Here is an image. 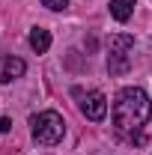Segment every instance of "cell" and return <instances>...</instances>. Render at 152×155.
Listing matches in <instances>:
<instances>
[{"label":"cell","instance_id":"7","mask_svg":"<svg viewBox=\"0 0 152 155\" xmlns=\"http://www.w3.org/2000/svg\"><path fill=\"white\" fill-rule=\"evenodd\" d=\"M134 3L137 0H111V15L119 24H125V21L131 18V12H134Z\"/></svg>","mask_w":152,"mask_h":155},{"label":"cell","instance_id":"8","mask_svg":"<svg viewBox=\"0 0 152 155\" xmlns=\"http://www.w3.org/2000/svg\"><path fill=\"white\" fill-rule=\"evenodd\" d=\"M42 6H48V9H54V12H63V9L69 6V0H42Z\"/></svg>","mask_w":152,"mask_h":155},{"label":"cell","instance_id":"6","mask_svg":"<svg viewBox=\"0 0 152 155\" xmlns=\"http://www.w3.org/2000/svg\"><path fill=\"white\" fill-rule=\"evenodd\" d=\"M30 48H33L36 54H45V51L51 48V33H48L45 27H33V30H30Z\"/></svg>","mask_w":152,"mask_h":155},{"label":"cell","instance_id":"3","mask_svg":"<svg viewBox=\"0 0 152 155\" xmlns=\"http://www.w3.org/2000/svg\"><path fill=\"white\" fill-rule=\"evenodd\" d=\"M131 48H134V36H128V33H116V36L107 39V72L111 75H125L128 72Z\"/></svg>","mask_w":152,"mask_h":155},{"label":"cell","instance_id":"9","mask_svg":"<svg viewBox=\"0 0 152 155\" xmlns=\"http://www.w3.org/2000/svg\"><path fill=\"white\" fill-rule=\"evenodd\" d=\"M0 131H3V134L12 131V119H9V116H0Z\"/></svg>","mask_w":152,"mask_h":155},{"label":"cell","instance_id":"4","mask_svg":"<svg viewBox=\"0 0 152 155\" xmlns=\"http://www.w3.org/2000/svg\"><path fill=\"white\" fill-rule=\"evenodd\" d=\"M81 114L87 119H93V122H101L107 116V98H104V93L93 90V93L81 96Z\"/></svg>","mask_w":152,"mask_h":155},{"label":"cell","instance_id":"2","mask_svg":"<svg viewBox=\"0 0 152 155\" xmlns=\"http://www.w3.org/2000/svg\"><path fill=\"white\" fill-rule=\"evenodd\" d=\"M30 131H33V140L42 143V146H57L63 134H66V122L57 110H42V114L30 116Z\"/></svg>","mask_w":152,"mask_h":155},{"label":"cell","instance_id":"5","mask_svg":"<svg viewBox=\"0 0 152 155\" xmlns=\"http://www.w3.org/2000/svg\"><path fill=\"white\" fill-rule=\"evenodd\" d=\"M27 72V63L21 57H9V54H0V84H9Z\"/></svg>","mask_w":152,"mask_h":155},{"label":"cell","instance_id":"1","mask_svg":"<svg viewBox=\"0 0 152 155\" xmlns=\"http://www.w3.org/2000/svg\"><path fill=\"white\" fill-rule=\"evenodd\" d=\"M152 116V101L140 87H125L114 101V128L119 134L140 131Z\"/></svg>","mask_w":152,"mask_h":155}]
</instances>
